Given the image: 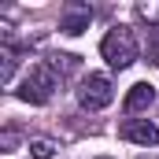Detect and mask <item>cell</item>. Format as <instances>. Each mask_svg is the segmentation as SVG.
<instances>
[{"label":"cell","instance_id":"obj_1","mask_svg":"<svg viewBox=\"0 0 159 159\" xmlns=\"http://www.w3.org/2000/svg\"><path fill=\"white\" fill-rule=\"evenodd\" d=\"M56 89H59V70L52 63H34L30 74L22 78V85L15 89V96L22 104H48Z\"/></svg>","mask_w":159,"mask_h":159},{"label":"cell","instance_id":"obj_2","mask_svg":"<svg viewBox=\"0 0 159 159\" xmlns=\"http://www.w3.org/2000/svg\"><path fill=\"white\" fill-rule=\"evenodd\" d=\"M100 56L115 70H126L129 63H137V37H133V30L129 26H111L104 34V41H100Z\"/></svg>","mask_w":159,"mask_h":159},{"label":"cell","instance_id":"obj_3","mask_svg":"<svg viewBox=\"0 0 159 159\" xmlns=\"http://www.w3.org/2000/svg\"><path fill=\"white\" fill-rule=\"evenodd\" d=\"M115 100V85L107 74H85L78 85V104L85 111H100V107H107Z\"/></svg>","mask_w":159,"mask_h":159},{"label":"cell","instance_id":"obj_4","mask_svg":"<svg viewBox=\"0 0 159 159\" xmlns=\"http://www.w3.org/2000/svg\"><path fill=\"white\" fill-rule=\"evenodd\" d=\"M89 22H93V7H89V4H81V0H67V4H63V11H59V30H63L67 37L85 34Z\"/></svg>","mask_w":159,"mask_h":159},{"label":"cell","instance_id":"obj_5","mask_svg":"<svg viewBox=\"0 0 159 159\" xmlns=\"http://www.w3.org/2000/svg\"><path fill=\"white\" fill-rule=\"evenodd\" d=\"M122 141H133V144H159V126L148 119H126L119 126Z\"/></svg>","mask_w":159,"mask_h":159},{"label":"cell","instance_id":"obj_6","mask_svg":"<svg viewBox=\"0 0 159 159\" xmlns=\"http://www.w3.org/2000/svg\"><path fill=\"white\" fill-rule=\"evenodd\" d=\"M152 104H156V89H152L148 81H137V85H129V93H126V115L148 111Z\"/></svg>","mask_w":159,"mask_h":159},{"label":"cell","instance_id":"obj_7","mask_svg":"<svg viewBox=\"0 0 159 159\" xmlns=\"http://www.w3.org/2000/svg\"><path fill=\"white\" fill-rule=\"evenodd\" d=\"M15 63H19V48H15L11 41H4V44H0V81H4V85H11Z\"/></svg>","mask_w":159,"mask_h":159},{"label":"cell","instance_id":"obj_8","mask_svg":"<svg viewBox=\"0 0 159 159\" xmlns=\"http://www.w3.org/2000/svg\"><path fill=\"white\" fill-rule=\"evenodd\" d=\"M144 52H148V63H159V22L144 30Z\"/></svg>","mask_w":159,"mask_h":159},{"label":"cell","instance_id":"obj_9","mask_svg":"<svg viewBox=\"0 0 159 159\" xmlns=\"http://www.w3.org/2000/svg\"><path fill=\"white\" fill-rule=\"evenodd\" d=\"M30 156H34V159H52V156H56V144L41 137V141H34V144H30Z\"/></svg>","mask_w":159,"mask_h":159},{"label":"cell","instance_id":"obj_10","mask_svg":"<svg viewBox=\"0 0 159 159\" xmlns=\"http://www.w3.org/2000/svg\"><path fill=\"white\" fill-rule=\"evenodd\" d=\"M4 152H15V129H4Z\"/></svg>","mask_w":159,"mask_h":159},{"label":"cell","instance_id":"obj_11","mask_svg":"<svg viewBox=\"0 0 159 159\" xmlns=\"http://www.w3.org/2000/svg\"><path fill=\"white\" fill-rule=\"evenodd\" d=\"M100 159H111V156H100Z\"/></svg>","mask_w":159,"mask_h":159},{"label":"cell","instance_id":"obj_12","mask_svg":"<svg viewBox=\"0 0 159 159\" xmlns=\"http://www.w3.org/2000/svg\"><path fill=\"white\" fill-rule=\"evenodd\" d=\"M141 159H148V156H141Z\"/></svg>","mask_w":159,"mask_h":159}]
</instances>
